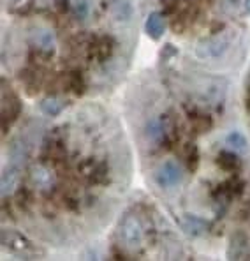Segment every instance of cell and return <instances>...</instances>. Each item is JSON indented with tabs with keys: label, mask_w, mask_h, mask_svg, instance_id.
I'll list each match as a JSON object with an SVG mask.
<instances>
[{
	"label": "cell",
	"mask_w": 250,
	"mask_h": 261,
	"mask_svg": "<svg viewBox=\"0 0 250 261\" xmlns=\"http://www.w3.org/2000/svg\"><path fill=\"white\" fill-rule=\"evenodd\" d=\"M205 221H201V219L194 217V216H187L185 219V231H188L190 235H201V233H205Z\"/></svg>",
	"instance_id": "14"
},
{
	"label": "cell",
	"mask_w": 250,
	"mask_h": 261,
	"mask_svg": "<svg viewBox=\"0 0 250 261\" xmlns=\"http://www.w3.org/2000/svg\"><path fill=\"white\" fill-rule=\"evenodd\" d=\"M64 108H65V105L57 97H48L41 102L42 113L49 115V117H57V115H60L64 111Z\"/></svg>",
	"instance_id": "9"
},
{
	"label": "cell",
	"mask_w": 250,
	"mask_h": 261,
	"mask_svg": "<svg viewBox=\"0 0 250 261\" xmlns=\"http://www.w3.org/2000/svg\"><path fill=\"white\" fill-rule=\"evenodd\" d=\"M173 2H175V0H162V4H164V6H171Z\"/></svg>",
	"instance_id": "16"
},
{
	"label": "cell",
	"mask_w": 250,
	"mask_h": 261,
	"mask_svg": "<svg viewBox=\"0 0 250 261\" xmlns=\"http://www.w3.org/2000/svg\"><path fill=\"white\" fill-rule=\"evenodd\" d=\"M113 13L120 21H127L130 18V14H132V7H130V4L127 0H117L113 4Z\"/></svg>",
	"instance_id": "13"
},
{
	"label": "cell",
	"mask_w": 250,
	"mask_h": 261,
	"mask_svg": "<svg viewBox=\"0 0 250 261\" xmlns=\"http://www.w3.org/2000/svg\"><path fill=\"white\" fill-rule=\"evenodd\" d=\"M18 186V168L9 166L6 168V171L2 173V194L7 196L11 194Z\"/></svg>",
	"instance_id": "6"
},
{
	"label": "cell",
	"mask_w": 250,
	"mask_h": 261,
	"mask_svg": "<svg viewBox=\"0 0 250 261\" xmlns=\"http://www.w3.org/2000/svg\"><path fill=\"white\" fill-rule=\"evenodd\" d=\"M245 9H247L248 13H250V0H245Z\"/></svg>",
	"instance_id": "17"
},
{
	"label": "cell",
	"mask_w": 250,
	"mask_h": 261,
	"mask_svg": "<svg viewBox=\"0 0 250 261\" xmlns=\"http://www.w3.org/2000/svg\"><path fill=\"white\" fill-rule=\"evenodd\" d=\"M176 51H178V49H176V46L166 44L162 48V51H160V59H162V60H169L173 55H176Z\"/></svg>",
	"instance_id": "15"
},
{
	"label": "cell",
	"mask_w": 250,
	"mask_h": 261,
	"mask_svg": "<svg viewBox=\"0 0 250 261\" xmlns=\"http://www.w3.org/2000/svg\"><path fill=\"white\" fill-rule=\"evenodd\" d=\"M120 235L129 247H137L141 244V226L136 217L127 216L120 224Z\"/></svg>",
	"instance_id": "3"
},
{
	"label": "cell",
	"mask_w": 250,
	"mask_h": 261,
	"mask_svg": "<svg viewBox=\"0 0 250 261\" xmlns=\"http://www.w3.org/2000/svg\"><path fill=\"white\" fill-rule=\"evenodd\" d=\"M34 39H36L37 46L44 49V51H53V49H55V36H53V32H49V30H46V29L36 30V32H34Z\"/></svg>",
	"instance_id": "7"
},
{
	"label": "cell",
	"mask_w": 250,
	"mask_h": 261,
	"mask_svg": "<svg viewBox=\"0 0 250 261\" xmlns=\"http://www.w3.org/2000/svg\"><path fill=\"white\" fill-rule=\"evenodd\" d=\"M145 30L153 41H159L160 37L166 32V20L160 13H152L148 18H146L145 23Z\"/></svg>",
	"instance_id": "4"
},
{
	"label": "cell",
	"mask_w": 250,
	"mask_h": 261,
	"mask_svg": "<svg viewBox=\"0 0 250 261\" xmlns=\"http://www.w3.org/2000/svg\"><path fill=\"white\" fill-rule=\"evenodd\" d=\"M72 13L76 14V18H78L79 21L87 20L92 13L90 0H74V2H72Z\"/></svg>",
	"instance_id": "11"
},
{
	"label": "cell",
	"mask_w": 250,
	"mask_h": 261,
	"mask_svg": "<svg viewBox=\"0 0 250 261\" xmlns=\"http://www.w3.org/2000/svg\"><path fill=\"white\" fill-rule=\"evenodd\" d=\"M226 143L234 150H247V138L238 130H233L226 136Z\"/></svg>",
	"instance_id": "12"
},
{
	"label": "cell",
	"mask_w": 250,
	"mask_h": 261,
	"mask_svg": "<svg viewBox=\"0 0 250 261\" xmlns=\"http://www.w3.org/2000/svg\"><path fill=\"white\" fill-rule=\"evenodd\" d=\"M32 182L36 184V187L39 189H49L53 186V176L49 171H46V168L37 166L36 170L32 171Z\"/></svg>",
	"instance_id": "8"
},
{
	"label": "cell",
	"mask_w": 250,
	"mask_h": 261,
	"mask_svg": "<svg viewBox=\"0 0 250 261\" xmlns=\"http://www.w3.org/2000/svg\"><path fill=\"white\" fill-rule=\"evenodd\" d=\"M228 49V39L226 37H213L206 39L196 48V55L201 59H211V57H220Z\"/></svg>",
	"instance_id": "2"
},
{
	"label": "cell",
	"mask_w": 250,
	"mask_h": 261,
	"mask_svg": "<svg viewBox=\"0 0 250 261\" xmlns=\"http://www.w3.org/2000/svg\"><path fill=\"white\" fill-rule=\"evenodd\" d=\"M217 163H218V166H220L222 170H238V168L241 166V161L238 159V155H234V153H231V152H220V153H218Z\"/></svg>",
	"instance_id": "10"
},
{
	"label": "cell",
	"mask_w": 250,
	"mask_h": 261,
	"mask_svg": "<svg viewBox=\"0 0 250 261\" xmlns=\"http://www.w3.org/2000/svg\"><path fill=\"white\" fill-rule=\"evenodd\" d=\"M153 180H155V184L160 189H173L183 180V170L176 161H166L153 173Z\"/></svg>",
	"instance_id": "1"
},
{
	"label": "cell",
	"mask_w": 250,
	"mask_h": 261,
	"mask_svg": "<svg viewBox=\"0 0 250 261\" xmlns=\"http://www.w3.org/2000/svg\"><path fill=\"white\" fill-rule=\"evenodd\" d=\"M145 134H146V140H148L150 143H153V145L162 143L164 134H166L162 120H159V118H155V120H150L148 124H146V127H145Z\"/></svg>",
	"instance_id": "5"
}]
</instances>
